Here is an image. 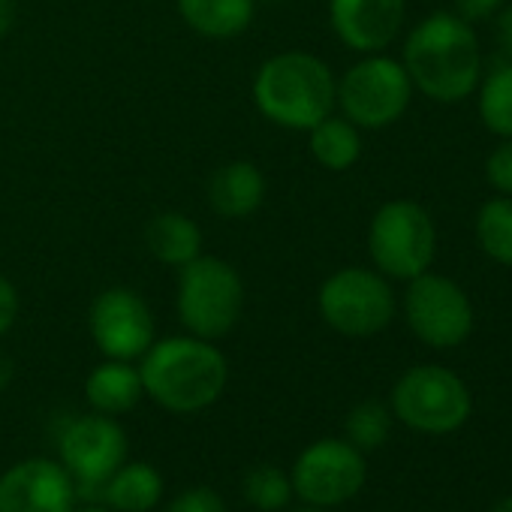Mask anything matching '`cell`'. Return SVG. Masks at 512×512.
<instances>
[{
	"label": "cell",
	"mask_w": 512,
	"mask_h": 512,
	"mask_svg": "<svg viewBox=\"0 0 512 512\" xmlns=\"http://www.w3.org/2000/svg\"><path fill=\"white\" fill-rule=\"evenodd\" d=\"M130 440L115 416L88 413L73 419L61 434V464L85 485H103L124 461Z\"/></svg>",
	"instance_id": "7c38bea8"
},
{
	"label": "cell",
	"mask_w": 512,
	"mask_h": 512,
	"mask_svg": "<svg viewBox=\"0 0 512 512\" xmlns=\"http://www.w3.org/2000/svg\"><path fill=\"white\" fill-rule=\"evenodd\" d=\"M494 46L500 61H512V4H503L494 16Z\"/></svg>",
	"instance_id": "f1b7e54d"
},
{
	"label": "cell",
	"mask_w": 512,
	"mask_h": 512,
	"mask_svg": "<svg viewBox=\"0 0 512 512\" xmlns=\"http://www.w3.org/2000/svg\"><path fill=\"white\" fill-rule=\"evenodd\" d=\"M473 232L488 260L512 269V196H494L482 202Z\"/></svg>",
	"instance_id": "7402d4cb"
},
{
	"label": "cell",
	"mask_w": 512,
	"mask_h": 512,
	"mask_svg": "<svg viewBox=\"0 0 512 512\" xmlns=\"http://www.w3.org/2000/svg\"><path fill=\"white\" fill-rule=\"evenodd\" d=\"M293 512H326V509H320V506H308V503H305L302 509H293Z\"/></svg>",
	"instance_id": "836d02e7"
},
{
	"label": "cell",
	"mask_w": 512,
	"mask_h": 512,
	"mask_svg": "<svg viewBox=\"0 0 512 512\" xmlns=\"http://www.w3.org/2000/svg\"><path fill=\"white\" fill-rule=\"evenodd\" d=\"M485 181L494 193L512 196V139H500V145L485 160Z\"/></svg>",
	"instance_id": "d4e9b609"
},
{
	"label": "cell",
	"mask_w": 512,
	"mask_h": 512,
	"mask_svg": "<svg viewBox=\"0 0 512 512\" xmlns=\"http://www.w3.org/2000/svg\"><path fill=\"white\" fill-rule=\"evenodd\" d=\"M13 383V359L7 353H0V392Z\"/></svg>",
	"instance_id": "4dcf8cb0"
},
{
	"label": "cell",
	"mask_w": 512,
	"mask_h": 512,
	"mask_svg": "<svg viewBox=\"0 0 512 512\" xmlns=\"http://www.w3.org/2000/svg\"><path fill=\"white\" fill-rule=\"evenodd\" d=\"M166 512H226V503L220 500V494L208 485H193L184 488L181 494L172 497V503L166 506Z\"/></svg>",
	"instance_id": "484cf974"
},
{
	"label": "cell",
	"mask_w": 512,
	"mask_h": 512,
	"mask_svg": "<svg viewBox=\"0 0 512 512\" xmlns=\"http://www.w3.org/2000/svg\"><path fill=\"white\" fill-rule=\"evenodd\" d=\"M73 512H115L112 506H97V503H88V506H76Z\"/></svg>",
	"instance_id": "d6a6232c"
},
{
	"label": "cell",
	"mask_w": 512,
	"mask_h": 512,
	"mask_svg": "<svg viewBox=\"0 0 512 512\" xmlns=\"http://www.w3.org/2000/svg\"><path fill=\"white\" fill-rule=\"evenodd\" d=\"M253 0H178V13L190 31L208 40H232L253 22Z\"/></svg>",
	"instance_id": "d6986e66"
},
{
	"label": "cell",
	"mask_w": 512,
	"mask_h": 512,
	"mask_svg": "<svg viewBox=\"0 0 512 512\" xmlns=\"http://www.w3.org/2000/svg\"><path fill=\"white\" fill-rule=\"evenodd\" d=\"M392 431V413L383 401H359L347 416V440L359 452H374L389 440Z\"/></svg>",
	"instance_id": "cb8c5ba5"
},
{
	"label": "cell",
	"mask_w": 512,
	"mask_h": 512,
	"mask_svg": "<svg viewBox=\"0 0 512 512\" xmlns=\"http://www.w3.org/2000/svg\"><path fill=\"white\" fill-rule=\"evenodd\" d=\"M401 64L413 91L434 103H461L482 79L479 37L455 13H434L407 34Z\"/></svg>",
	"instance_id": "6da1fadb"
},
{
	"label": "cell",
	"mask_w": 512,
	"mask_h": 512,
	"mask_svg": "<svg viewBox=\"0 0 512 512\" xmlns=\"http://www.w3.org/2000/svg\"><path fill=\"white\" fill-rule=\"evenodd\" d=\"M368 479L365 452H359L350 440L323 437L305 446L293 464L290 482L293 494L308 506L332 509L353 500Z\"/></svg>",
	"instance_id": "9c48e42d"
},
{
	"label": "cell",
	"mask_w": 512,
	"mask_h": 512,
	"mask_svg": "<svg viewBox=\"0 0 512 512\" xmlns=\"http://www.w3.org/2000/svg\"><path fill=\"white\" fill-rule=\"evenodd\" d=\"M452 4H455V16L464 19L467 25H473V22L491 19L506 0H452Z\"/></svg>",
	"instance_id": "4316f807"
},
{
	"label": "cell",
	"mask_w": 512,
	"mask_h": 512,
	"mask_svg": "<svg viewBox=\"0 0 512 512\" xmlns=\"http://www.w3.org/2000/svg\"><path fill=\"white\" fill-rule=\"evenodd\" d=\"M76 479L61 461L25 458L0 473V512H73Z\"/></svg>",
	"instance_id": "4fadbf2b"
},
{
	"label": "cell",
	"mask_w": 512,
	"mask_h": 512,
	"mask_svg": "<svg viewBox=\"0 0 512 512\" xmlns=\"http://www.w3.org/2000/svg\"><path fill=\"white\" fill-rule=\"evenodd\" d=\"M244 497L253 509L260 512H278L293 500V482L290 473L275 464H260L244 476Z\"/></svg>",
	"instance_id": "603a6c76"
},
{
	"label": "cell",
	"mask_w": 512,
	"mask_h": 512,
	"mask_svg": "<svg viewBox=\"0 0 512 512\" xmlns=\"http://www.w3.org/2000/svg\"><path fill=\"white\" fill-rule=\"evenodd\" d=\"M88 329L106 359L133 362L154 344V314L148 302L127 287H109L91 302Z\"/></svg>",
	"instance_id": "8fae6325"
},
{
	"label": "cell",
	"mask_w": 512,
	"mask_h": 512,
	"mask_svg": "<svg viewBox=\"0 0 512 512\" xmlns=\"http://www.w3.org/2000/svg\"><path fill=\"white\" fill-rule=\"evenodd\" d=\"M488 512H512V494H509V497H503L500 503H494Z\"/></svg>",
	"instance_id": "1f68e13d"
},
{
	"label": "cell",
	"mask_w": 512,
	"mask_h": 512,
	"mask_svg": "<svg viewBox=\"0 0 512 512\" xmlns=\"http://www.w3.org/2000/svg\"><path fill=\"white\" fill-rule=\"evenodd\" d=\"M16 28V0H0V40Z\"/></svg>",
	"instance_id": "f546056e"
},
{
	"label": "cell",
	"mask_w": 512,
	"mask_h": 512,
	"mask_svg": "<svg viewBox=\"0 0 512 512\" xmlns=\"http://www.w3.org/2000/svg\"><path fill=\"white\" fill-rule=\"evenodd\" d=\"M368 253L380 275L410 281L431 269L437 229L431 214L410 199H392L377 208L368 226Z\"/></svg>",
	"instance_id": "5b68a950"
},
{
	"label": "cell",
	"mask_w": 512,
	"mask_h": 512,
	"mask_svg": "<svg viewBox=\"0 0 512 512\" xmlns=\"http://www.w3.org/2000/svg\"><path fill=\"white\" fill-rule=\"evenodd\" d=\"M253 103L272 124L308 133L335 112L338 79L311 52H281L256 70Z\"/></svg>",
	"instance_id": "3957f363"
},
{
	"label": "cell",
	"mask_w": 512,
	"mask_h": 512,
	"mask_svg": "<svg viewBox=\"0 0 512 512\" xmlns=\"http://www.w3.org/2000/svg\"><path fill=\"white\" fill-rule=\"evenodd\" d=\"M314 160L329 172H347L362 157V133L344 115H329L308 130Z\"/></svg>",
	"instance_id": "ffe728a7"
},
{
	"label": "cell",
	"mask_w": 512,
	"mask_h": 512,
	"mask_svg": "<svg viewBox=\"0 0 512 512\" xmlns=\"http://www.w3.org/2000/svg\"><path fill=\"white\" fill-rule=\"evenodd\" d=\"M392 413L419 434H452L470 413L473 398L464 380L443 365H413L392 386Z\"/></svg>",
	"instance_id": "8992f818"
},
{
	"label": "cell",
	"mask_w": 512,
	"mask_h": 512,
	"mask_svg": "<svg viewBox=\"0 0 512 512\" xmlns=\"http://www.w3.org/2000/svg\"><path fill=\"white\" fill-rule=\"evenodd\" d=\"M479 118L488 133L512 139V61L494 64L479 79Z\"/></svg>",
	"instance_id": "44dd1931"
},
{
	"label": "cell",
	"mask_w": 512,
	"mask_h": 512,
	"mask_svg": "<svg viewBox=\"0 0 512 512\" xmlns=\"http://www.w3.org/2000/svg\"><path fill=\"white\" fill-rule=\"evenodd\" d=\"M19 317V290L10 278L0 275V338H4Z\"/></svg>",
	"instance_id": "83f0119b"
},
{
	"label": "cell",
	"mask_w": 512,
	"mask_h": 512,
	"mask_svg": "<svg viewBox=\"0 0 512 512\" xmlns=\"http://www.w3.org/2000/svg\"><path fill=\"white\" fill-rule=\"evenodd\" d=\"M166 482L160 470L148 461H124L106 482V506L115 512H151L163 500Z\"/></svg>",
	"instance_id": "ac0fdd59"
},
{
	"label": "cell",
	"mask_w": 512,
	"mask_h": 512,
	"mask_svg": "<svg viewBox=\"0 0 512 512\" xmlns=\"http://www.w3.org/2000/svg\"><path fill=\"white\" fill-rule=\"evenodd\" d=\"M266 199V175L247 160H232L220 166L208 181V205L226 220L253 214Z\"/></svg>",
	"instance_id": "9a60e30c"
},
{
	"label": "cell",
	"mask_w": 512,
	"mask_h": 512,
	"mask_svg": "<svg viewBox=\"0 0 512 512\" xmlns=\"http://www.w3.org/2000/svg\"><path fill=\"white\" fill-rule=\"evenodd\" d=\"M145 395L178 416L208 410L220 401L229 365L226 356L214 347V341L196 335H175L154 341L139 362Z\"/></svg>",
	"instance_id": "7a4b0ae2"
},
{
	"label": "cell",
	"mask_w": 512,
	"mask_h": 512,
	"mask_svg": "<svg viewBox=\"0 0 512 512\" xmlns=\"http://www.w3.org/2000/svg\"><path fill=\"white\" fill-rule=\"evenodd\" d=\"M320 317L344 338L380 335L395 317V293L386 275L362 266H347L329 275L317 293Z\"/></svg>",
	"instance_id": "52a82bcc"
},
{
	"label": "cell",
	"mask_w": 512,
	"mask_h": 512,
	"mask_svg": "<svg viewBox=\"0 0 512 512\" xmlns=\"http://www.w3.org/2000/svg\"><path fill=\"white\" fill-rule=\"evenodd\" d=\"M404 317L410 332L434 350L461 347L473 332V305L467 293L455 281L431 272L407 281Z\"/></svg>",
	"instance_id": "30bf717a"
},
{
	"label": "cell",
	"mask_w": 512,
	"mask_h": 512,
	"mask_svg": "<svg viewBox=\"0 0 512 512\" xmlns=\"http://www.w3.org/2000/svg\"><path fill=\"white\" fill-rule=\"evenodd\" d=\"M413 100V82L401 61L386 55H365L338 79L341 115L359 130L392 127Z\"/></svg>",
	"instance_id": "ba28073f"
},
{
	"label": "cell",
	"mask_w": 512,
	"mask_h": 512,
	"mask_svg": "<svg viewBox=\"0 0 512 512\" xmlns=\"http://www.w3.org/2000/svg\"><path fill=\"white\" fill-rule=\"evenodd\" d=\"M145 244L157 263L181 269L202 253V229L181 211H160L145 226Z\"/></svg>",
	"instance_id": "e0dca14e"
},
{
	"label": "cell",
	"mask_w": 512,
	"mask_h": 512,
	"mask_svg": "<svg viewBox=\"0 0 512 512\" xmlns=\"http://www.w3.org/2000/svg\"><path fill=\"white\" fill-rule=\"evenodd\" d=\"M142 395H145L142 374L133 362L124 359H106L85 380V398L91 410L103 416L130 413L142 401Z\"/></svg>",
	"instance_id": "2e32d148"
},
{
	"label": "cell",
	"mask_w": 512,
	"mask_h": 512,
	"mask_svg": "<svg viewBox=\"0 0 512 512\" xmlns=\"http://www.w3.org/2000/svg\"><path fill=\"white\" fill-rule=\"evenodd\" d=\"M181 326L205 341H217L235 329L244 311V281L217 256H196L178 269L175 296Z\"/></svg>",
	"instance_id": "277c9868"
},
{
	"label": "cell",
	"mask_w": 512,
	"mask_h": 512,
	"mask_svg": "<svg viewBox=\"0 0 512 512\" xmlns=\"http://www.w3.org/2000/svg\"><path fill=\"white\" fill-rule=\"evenodd\" d=\"M407 0H329V22L338 40L362 55L383 52L404 25Z\"/></svg>",
	"instance_id": "5bb4252c"
}]
</instances>
